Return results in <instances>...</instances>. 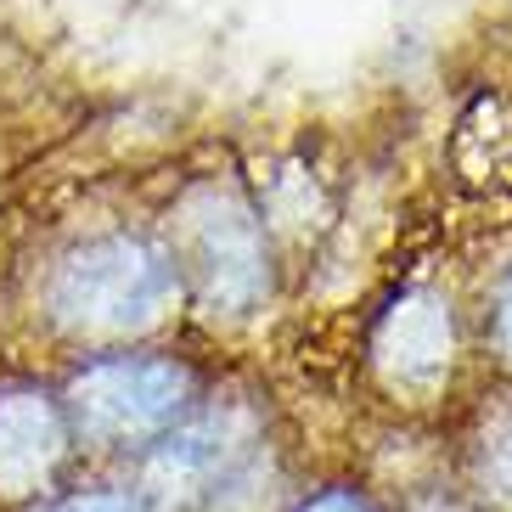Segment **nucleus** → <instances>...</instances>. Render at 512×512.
I'll return each instance as SVG.
<instances>
[{"mask_svg":"<svg viewBox=\"0 0 512 512\" xmlns=\"http://www.w3.org/2000/svg\"><path fill=\"white\" fill-rule=\"evenodd\" d=\"M175 411H181V377L169 366H96L74 389L79 428L102 445L158 434L164 422H175Z\"/></svg>","mask_w":512,"mask_h":512,"instance_id":"obj_1","label":"nucleus"},{"mask_svg":"<svg viewBox=\"0 0 512 512\" xmlns=\"http://www.w3.org/2000/svg\"><path fill=\"white\" fill-rule=\"evenodd\" d=\"M158 287H164V271H158L141 248L107 242V248H91V254L68 271L62 299L74 304V316L91 321V327H124V321L152 316Z\"/></svg>","mask_w":512,"mask_h":512,"instance_id":"obj_2","label":"nucleus"},{"mask_svg":"<svg viewBox=\"0 0 512 512\" xmlns=\"http://www.w3.org/2000/svg\"><path fill=\"white\" fill-rule=\"evenodd\" d=\"M62 451V428L46 406L0 411V496H34Z\"/></svg>","mask_w":512,"mask_h":512,"instance_id":"obj_3","label":"nucleus"},{"mask_svg":"<svg viewBox=\"0 0 512 512\" xmlns=\"http://www.w3.org/2000/svg\"><path fill=\"white\" fill-rule=\"evenodd\" d=\"M479 473H484V490H490L501 507H512V411L490 422V434H484V456H479Z\"/></svg>","mask_w":512,"mask_h":512,"instance_id":"obj_4","label":"nucleus"},{"mask_svg":"<svg viewBox=\"0 0 512 512\" xmlns=\"http://www.w3.org/2000/svg\"><path fill=\"white\" fill-rule=\"evenodd\" d=\"M51 512H141L136 496H113V490H96V496H79V501H62Z\"/></svg>","mask_w":512,"mask_h":512,"instance_id":"obj_5","label":"nucleus"},{"mask_svg":"<svg viewBox=\"0 0 512 512\" xmlns=\"http://www.w3.org/2000/svg\"><path fill=\"white\" fill-rule=\"evenodd\" d=\"M304 512H366V507L355 496H321V501H310Z\"/></svg>","mask_w":512,"mask_h":512,"instance_id":"obj_6","label":"nucleus"},{"mask_svg":"<svg viewBox=\"0 0 512 512\" xmlns=\"http://www.w3.org/2000/svg\"><path fill=\"white\" fill-rule=\"evenodd\" d=\"M501 344L512 349V287H507V299H501Z\"/></svg>","mask_w":512,"mask_h":512,"instance_id":"obj_7","label":"nucleus"}]
</instances>
